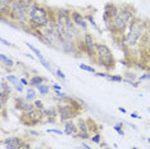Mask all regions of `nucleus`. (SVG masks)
<instances>
[{
	"instance_id": "obj_1",
	"label": "nucleus",
	"mask_w": 150,
	"mask_h": 149,
	"mask_svg": "<svg viewBox=\"0 0 150 149\" xmlns=\"http://www.w3.org/2000/svg\"><path fill=\"white\" fill-rule=\"evenodd\" d=\"M136 18V11L132 5L125 4L119 5V12L118 14L112 18L107 25L108 31L114 36V39H119L126 33L128 30V26L131 25V22Z\"/></svg>"
},
{
	"instance_id": "obj_2",
	"label": "nucleus",
	"mask_w": 150,
	"mask_h": 149,
	"mask_svg": "<svg viewBox=\"0 0 150 149\" xmlns=\"http://www.w3.org/2000/svg\"><path fill=\"white\" fill-rule=\"evenodd\" d=\"M58 114H59L60 122H66L69 120H74L82 113V106L78 101V99L72 96H67L63 101H59L57 104Z\"/></svg>"
},
{
	"instance_id": "obj_3",
	"label": "nucleus",
	"mask_w": 150,
	"mask_h": 149,
	"mask_svg": "<svg viewBox=\"0 0 150 149\" xmlns=\"http://www.w3.org/2000/svg\"><path fill=\"white\" fill-rule=\"evenodd\" d=\"M52 14L53 8H49V6L39 3L33 8V11L30 13V31L46 28L52 21Z\"/></svg>"
},
{
	"instance_id": "obj_4",
	"label": "nucleus",
	"mask_w": 150,
	"mask_h": 149,
	"mask_svg": "<svg viewBox=\"0 0 150 149\" xmlns=\"http://www.w3.org/2000/svg\"><path fill=\"white\" fill-rule=\"evenodd\" d=\"M96 64L103 67L105 71H112L115 67V59L110 48L103 43L96 44Z\"/></svg>"
},
{
	"instance_id": "obj_5",
	"label": "nucleus",
	"mask_w": 150,
	"mask_h": 149,
	"mask_svg": "<svg viewBox=\"0 0 150 149\" xmlns=\"http://www.w3.org/2000/svg\"><path fill=\"white\" fill-rule=\"evenodd\" d=\"M19 122H21L23 126H36L39 123H44L45 122V114H44V111H40L37 108H33V109L28 111V112H23L19 116Z\"/></svg>"
},
{
	"instance_id": "obj_6",
	"label": "nucleus",
	"mask_w": 150,
	"mask_h": 149,
	"mask_svg": "<svg viewBox=\"0 0 150 149\" xmlns=\"http://www.w3.org/2000/svg\"><path fill=\"white\" fill-rule=\"evenodd\" d=\"M83 37V43H85V48H86V54L93 62H96V44L98 41H95L94 36L91 32H83L82 33Z\"/></svg>"
},
{
	"instance_id": "obj_7",
	"label": "nucleus",
	"mask_w": 150,
	"mask_h": 149,
	"mask_svg": "<svg viewBox=\"0 0 150 149\" xmlns=\"http://www.w3.org/2000/svg\"><path fill=\"white\" fill-rule=\"evenodd\" d=\"M63 33H64V39L68 40V41L76 43L80 37H82V35H81V30L72 22V19L63 27Z\"/></svg>"
},
{
	"instance_id": "obj_8",
	"label": "nucleus",
	"mask_w": 150,
	"mask_h": 149,
	"mask_svg": "<svg viewBox=\"0 0 150 149\" xmlns=\"http://www.w3.org/2000/svg\"><path fill=\"white\" fill-rule=\"evenodd\" d=\"M71 13L72 11L67 8H54V19H55L57 25L63 27L71 21Z\"/></svg>"
},
{
	"instance_id": "obj_9",
	"label": "nucleus",
	"mask_w": 150,
	"mask_h": 149,
	"mask_svg": "<svg viewBox=\"0 0 150 149\" xmlns=\"http://www.w3.org/2000/svg\"><path fill=\"white\" fill-rule=\"evenodd\" d=\"M12 94H13V90H12L11 85H9V82L5 80V77H1V82H0V101H1L3 111H4V108H5L6 101L11 99Z\"/></svg>"
},
{
	"instance_id": "obj_10",
	"label": "nucleus",
	"mask_w": 150,
	"mask_h": 149,
	"mask_svg": "<svg viewBox=\"0 0 150 149\" xmlns=\"http://www.w3.org/2000/svg\"><path fill=\"white\" fill-rule=\"evenodd\" d=\"M71 19H72V22L81 31H83V32L88 31V22L86 21L85 14H82L80 11H72V13H71Z\"/></svg>"
},
{
	"instance_id": "obj_11",
	"label": "nucleus",
	"mask_w": 150,
	"mask_h": 149,
	"mask_svg": "<svg viewBox=\"0 0 150 149\" xmlns=\"http://www.w3.org/2000/svg\"><path fill=\"white\" fill-rule=\"evenodd\" d=\"M119 12V5L114 4V3H107L104 5V11H103V21L104 23H107L110 21L112 18H114Z\"/></svg>"
},
{
	"instance_id": "obj_12",
	"label": "nucleus",
	"mask_w": 150,
	"mask_h": 149,
	"mask_svg": "<svg viewBox=\"0 0 150 149\" xmlns=\"http://www.w3.org/2000/svg\"><path fill=\"white\" fill-rule=\"evenodd\" d=\"M59 49L62 50L63 53L69 54V55H74V57H80V50H78L77 45L74 41H68V40H62L59 43Z\"/></svg>"
},
{
	"instance_id": "obj_13",
	"label": "nucleus",
	"mask_w": 150,
	"mask_h": 149,
	"mask_svg": "<svg viewBox=\"0 0 150 149\" xmlns=\"http://www.w3.org/2000/svg\"><path fill=\"white\" fill-rule=\"evenodd\" d=\"M14 108L17 111L21 112V113H23V112H28L33 109L35 106H33V103H30L23 96H14Z\"/></svg>"
},
{
	"instance_id": "obj_14",
	"label": "nucleus",
	"mask_w": 150,
	"mask_h": 149,
	"mask_svg": "<svg viewBox=\"0 0 150 149\" xmlns=\"http://www.w3.org/2000/svg\"><path fill=\"white\" fill-rule=\"evenodd\" d=\"M22 136H6L5 139L1 140V144L5 147V149H18L23 143Z\"/></svg>"
},
{
	"instance_id": "obj_15",
	"label": "nucleus",
	"mask_w": 150,
	"mask_h": 149,
	"mask_svg": "<svg viewBox=\"0 0 150 149\" xmlns=\"http://www.w3.org/2000/svg\"><path fill=\"white\" fill-rule=\"evenodd\" d=\"M44 114H45V122L57 123V121L59 120V114H58L57 106H53V107H50V108H45V111H44Z\"/></svg>"
},
{
	"instance_id": "obj_16",
	"label": "nucleus",
	"mask_w": 150,
	"mask_h": 149,
	"mask_svg": "<svg viewBox=\"0 0 150 149\" xmlns=\"http://www.w3.org/2000/svg\"><path fill=\"white\" fill-rule=\"evenodd\" d=\"M64 125V134L68 135V136H73V138H77V134H78V127H77V123L74 122L73 120H69V121H66L63 122Z\"/></svg>"
},
{
	"instance_id": "obj_17",
	"label": "nucleus",
	"mask_w": 150,
	"mask_h": 149,
	"mask_svg": "<svg viewBox=\"0 0 150 149\" xmlns=\"http://www.w3.org/2000/svg\"><path fill=\"white\" fill-rule=\"evenodd\" d=\"M30 33H31L32 36H35L37 40H40V41H41L44 45H46V46H50V48H53V49H55L54 48V45L52 43H50V40L47 39V37L45 36V33L42 32V30H31V31H30Z\"/></svg>"
},
{
	"instance_id": "obj_18",
	"label": "nucleus",
	"mask_w": 150,
	"mask_h": 149,
	"mask_svg": "<svg viewBox=\"0 0 150 149\" xmlns=\"http://www.w3.org/2000/svg\"><path fill=\"white\" fill-rule=\"evenodd\" d=\"M13 1L14 0H0V14L1 17H9Z\"/></svg>"
},
{
	"instance_id": "obj_19",
	"label": "nucleus",
	"mask_w": 150,
	"mask_h": 149,
	"mask_svg": "<svg viewBox=\"0 0 150 149\" xmlns=\"http://www.w3.org/2000/svg\"><path fill=\"white\" fill-rule=\"evenodd\" d=\"M141 46H142V53H148V54H150V25H149L148 31H146V32H145V35L142 36Z\"/></svg>"
},
{
	"instance_id": "obj_20",
	"label": "nucleus",
	"mask_w": 150,
	"mask_h": 149,
	"mask_svg": "<svg viewBox=\"0 0 150 149\" xmlns=\"http://www.w3.org/2000/svg\"><path fill=\"white\" fill-rule=\"evenodd\" d=\"M87 121V127H88V133L91 135L96 134V133H100V130L103 128V126H100V125H98L95 122L94 118H86Z\"/></svg>"
},
{
	"instance_id": "obj_21",
	"label": "nucleus",
	"mask_w": 150,
	"mask_h": 149,
	"mask_svg": "<svg viewBox=\"0 0 150 149\" xmlns=\"http://www.w3.org/2000/svg\"><path fill=\"white\" fill-rule=\"evenodd\" d=\"M30 86L31 87H37L39 85H42V84L46 82V79L42 77L41 74H33V76L30 77Z\"/></svg>"
},
{
	"instance_id": "obj_22",
	"label": "nucleus",
	"mask_w": 150,
	"mask_h": 149,
	"mask_svg": "<svg viewBox=\"0 0 150 149\" xmlns=\"http://www.w3.org/2000/svg\"><path fill=\"white\" fill-rule=\"evenodd\" d=\"M21 1L23 4V8L26 9L27 13H28V16H30V13L33 11V8L39 4V1H37V0H21Z\"/></svg>"
},
{
	"instance_id": "obj_23",
	"label": "nucleus",
	"mask_w": 150,
	"mask_h": 149,
	"mask_svg": "<svg viewBox=\"0 0 150 149\" xmlns=\"http://www.w3.org/2000/svg\"><path fill=\"white\" fill-rule=\"evenodd\" d=\"M0 62H1L3 67H6V68H13L17 63H14V60L9 57H6L5 54H0Z\"/></svg>"
},
{
	"instance_id": "obj_24",
	"label": "nucleus",
	"mask_w": 150,
	"mask_h": 149,
	"mask_svg": "<svg viewBox=\"0 0 150 149\" xmlns=\"http://www.w3.org/2000/svg\"><path fill=\"white\" fill-rule=\"evenodd\" d=\"M77 127H78V133H87L88 131V127H87V121L86 118H77Z\"/></svg>"
},
{
	"instance_id": "obj_25",
	"label": "nucleus",
	"mask_w": 150,
	"mask_h": 149,
	"mask_svg": "<svg viewBox=\"0 0 150 149\" xmlns=\"http://www.w3.org/2000/svg\"><path fill=\"white\" fill-rule=\"evenodd\" d=\"M25 98L30 101V103H33V101L37 99V91L35 90V87L30 86L28 89H27V91H26V96Z\"/></svg>"
},
{
	"instance_id": "obj_26",
	"label": "nucleus",
	"mask_w": 150,
	"mask_h": 149,
	"mask_svg": "<svg viewBox=\"0 0 150 149\" xmlns=\"http://www.w3.org/2000/svg\"><path fill=\"white\" fill-rule=\"evenodd\" d=\"M36 58L40 60V64H42V67L45 70H47L49 71V72H53V68H52V64H50L49 62H47V60L44 58V55L42 54H39V55H36Z\"/></svg>"
},
{
	"instance_id": "obj_27",
	"label": "nucleus",
	"mask_w": 150,
	"mask_h": 149,
	"mask_svg": "<svg viewBox=\"0 0 150 149\" xmlns=\"http://www.w3.org/2000/svg\"><path fill=\"white\" fill-rule=\"evenodd\" d=\"M85 17H86V21L88 22V25H91L94 27L95 30H96L98 32H101V30H100V27L98 26V23H96V21L94 19V16L91 14V13H87V14H85Z\"/></svg>"
},
{
	"instance_id": "obj_28",
	"label": "nucleus",
	"mask_w": 150,
	"mask_h": 149,
	"mask_svg": "<svg viewBox=\"0 0 150 149\" xmlns=\"http://www.w3.org/2000/svg\"><path fill=\"white\" fill-rule=\"evenodd\" d=\"M36 90H37V93H39L41 96H46L47 94L50 93V86L46 85V84H42V85H39V86H37Z\"/></svg>"
},
{
	"instance_id": "obj_29",
	"label": "nucleus",
	"mask_w": 150,
	"mask_h": 149,
	"mask_svg": "<svg viewBox=\"0 0 150 149\" xmlns=\"http://www.w3.org/2000/svg\"><path fill=\"white\" fill-rule=\"evenodd\" d=\"M105 80L109 81V82H117V84L123 82V81H125V79L121 76V74H108Z\"/></svg>"
},
{
	"instance_id": "obj_30",
	"label": "nucleus",
	"mask_w": 150,
	"mask_h": 149,
	"mask_svg": "<svg viewBox=\"0 0 150 149\" xmlns=\"http://www.w3.org/2000/svg\"><path fill=\"white\" fill-rule=\"evenodd\" d=\"M5 80L8 81V82L11 84V85H13V86L17 85V84H19V82H21V80H19L17 76H14V74H6Z\"/></svg>"
},
{
	"instance_id": "obj_31",
	"label": "nucleus",
	"mask_w": 150,
	"mask_h": 149,
	"mask_svg": "<svg viewBox=\"0 0 150 149\" xmlns=\"http://www.w3.org/2000/svg\"><path fill=\"white\" fill-rule=\"evenodd\" d=\"M78 67H80V70L82 71H86V72H90V73H96V70L94 68L93 66H87V64H78Z\"/></svg>"
},
{
	"instance_id": "obj_32",
	"label": "nucleus",
	"mask_w": 150,
	"mask_h": 149,
	"mask_svg": "<svg viewBox=\"0 0 150 149\" xmlns=\"http://www.w3.org/2000/svg\"><path fill=\"white\" fill-rule=\"evenodd\" d=\"M114 131L117 133L119 136H125V131H123V123H117L113 126Z\"/></svg>"
},
{
	"instance_id": "obj_33",
	"label": "nucleus",
	"mask_w": 150,
	"mask_h": 149,
	"mask_svg": "<svg viewBox=\"0 0 150 149\" xmlns=\"http://www.w3.org/2000/svg\"><path fill=\"white\" fill-rule=\"evenodd\" d=\"M91 136H93V135H91L90 133H78L77 134V138H80L81 140H91Z\"/></svg>"
},
{
	"instance_id": "obj_34",
	"label": "nucleus",
	"mask_w": 150,
	"mask_h": 149,
	"mask_svg": "<svg viewBox=\"0 0 150 149\" xmlns=\"http://www.w3.org/2000/svg\"><path fill=\"white\" fill-rule=\"evenodd\" d=\"M91 141H93L94 144H100L101 141V134L100 133H96V134H94L93 136H91Z\"/></svg>"
},
{
	"instance_id": "obj_35",
	"label": "nucleus",
	"mask_w": 150,
	"mask_h": 149,
	"mask_svg": "<svg viewBox=\"0 0 150 149\" xmlns=\"http://www.w3.org/2000/svg\"><path fill=\"white\" fill-rule=\"evenodd\" d=\"M33 106H35V108H37V109H40V111H45V106H44L42 100H40V99H36L35 101H33Z\"/></svg>"
},
{
	"instance_id": "obj_36",
	"label": "nucleus",
	"mask_w": 150,
	"mask_h": 149,
	"mask_svg": "<svg viewBox=\"0 0 150 149\" xmlns=\"http://www.w3.org/2000/svg\"><path fill=\"white\" fill-rule=\"evenodd\" d=\"M25 45L27 46V48H28L30 50H31V52L33 53V54H36V55H39V54H41V52H40V50L39 49H37V48H35V46H33V45H31V44H30V43H25Z\"/></svg>"
},
{
	"instance_id": "obj_37",
	"label": "nucleus",
	"mask_w": 150,
	"mask_h": 149,
	"mask_svg": "<svg viewBox=\"0 0 150 149\" xmlns=\"http://www.w3.org/2000/svg\"><path fill=\"white\" fill-rule=\"evenodd\" d=\"M18 149H33L32 148V143L28 140H23V143L21 144V147H19Z\"/></svg>"
},
{
	"instance_id": "obj_38",
	"label": "nucleus",
	"mask_w": 150,
	"mask_h": 149,
	"mask_svg": "<svg viewBox=\"0 0 150 149\" xmlns=\"http://www.w3.org/2000/svg\"><path fill=\"white\" fill-rule=\"evenodd\" d=\"M55 76L58 77V79L63 80V81L67 79V76H66V74H64V72H63L62 70H59V68H57V70H55Z\"/></svg>"
},
{
	"instance_id": "obj_39",
	"label": "nucleus",
	"mask_w": 150,
	"mask_h": 149,
	"mask_svg": "<svg viewBox=\"0 0 150 149\" xmlns=\"http://www.w3.org/2000/svg\"><path fill=\"white\" fill-rule=\"evenodd\" d=\"M47 134H57V135H63L64 131L63 130H59V128H47L46 130Z\"/></svg>"
},
{
	"instance_id": "obj_40",
	"label": "nucleus",
	"mask_w": 150,
	"mask_h": 149,
	"mask_svg": "<svg viewBox=\"0 0 150 149\" xmlns=\"http://www.w3.org/2000/svg\"><path fill=\"white\" fill-rule=\"evenodd\" d=\"M13 87H14V89H16L17 91H18V93H19V94H22V93H23V90H25V85H23V84H22V82L17 84V85H14V86H13Z\"/></svg>"
},
{
	"instance_id": "obj_41",
	"label": "nucleus",
	"mask_w": 150,
	"mask_h": 149,
	"mask_svg": "<svg viewBox=\"0 0 150 149\" xmlns=\"http://www.w3.org/2000/svg\"><path fill=\"white\" fill-rule=\"evenodd\" d=\"M123 82H127V84H129V85L134 86V87H137L139 86V82H136V81H134V80H129V79H125Z\"/></svg>"
},
{
	"instance_id": "obj_42",
	"label": "nucleus",
	"mask_w": 150,
	"mask_h": 149,
	"mask_svg": "<svg viewBox=\"0 0 150 149\" xmlns=\"http://www.w3.org/2000/svg\"><path fill=\"white\" fill-rule=\"evenodd\" d=\"M28 134L31 135V136H33V138H39V136H40V133H39V131H36V130H32V128H30Z\"/></svg>"
},
{
	"instance_id": "obj_43",
	"label": "nucleus",
	"mask_w": 150,
	"mask_h": 149,
	"mask_svg": "<svg viewBox=\"0 0 150 149\" xmlns=\"http://www.w3.org/2000/svg\"><path fill=\"white\" fill-rule=\"evenodd\" d=\"M144 80H150V73H145V74H141L139 77V81H144Z\"/></svg>"
},
{
	"instance_id": "obj_44",
	"label": "nucleus",
	"mask_w": 150,
	"mask_h": 149,
	"mask_svg": "<svg viewBox=\"0 0 150 149\" xmlns=\"http://www.w3.org/2000/svg\"><path fill=\"white\" fill-rule=\"evenodd\" d=\"M108 74L109 73H107V72H96V73H95V76H96V77H104V79H107Z\"/></svg>"
},
{
	"instance_id": "obj_45",
	"label": "nucleus",
	"mask_w": 150,
	"mask_h": 149,
	"mask_svg": "<svg viewBox=\"0 0 150 149\" xmlns=\"http://www.w3.org/2000/svg\"><path fill=\"white\" fill-rule=\"evenodd\" d=\"M0 41H1V44L3 45H5V46H13V44L11 41H8V40H5V39H1Z\"/></svg>"
},
{
	"instance_id": "obj_46",
	"label": "nucleus",
	"mask_w": 150,
	"mask_h": 149,
	"mask_svg": "<svg viewBox=\"0 0 150 149\" xmlns=\"http://www.w3.org/2000/svg\"><path fill=\"white\" fill-rule=\"evenodd\" d=\"M19 80H21V82H22L25 86H26V85H28V86H30V81H28V80H26L25 77H21V79H19Z\"/></svg>"
},
{
	"instance_id": "obj_47",
	"label": "nucleus",
	"mask_w": 150,
	"mask_h": 149,
	"mask_svg": "<svg viewBox=\"0 0 150 149\" xmlns=\"http://www.w3.org/2000/svg\"><path fill=\"white\" fill-rule=\"evenodd\" d=\"M81 147H82L83 149H94V148H91L90 145H87L86 143H85V141H82V143H81Z\"/></svg>"
},
{
	"instance_id": "obj_48",
	"label": "nucleus",
	"mask_w": 150,
	"mask_h": 149,
	"mask_svg": "<svg viewBox=\"0 0 150 149\" xmlns=\"http://www.w3.org/2000/svg\"><path fill=\"white\" fill-rule=\"evenodd\" d=\"M53 90H62V85H58V84H54V85H53Z\"/></svg>"
},
{
	"instance_id": "obj_49",
	"label": "nucleus",
	"mask_w": 150,
	"mask_h": 149,
	"mask_svg": "<svg viewBox=\"0 0 150 149\" xmlns=\"http://www.w3.org/2000/svg\"><path fill=\"white\" fill-rule=\"evenodd\" d=\"M131 117H132V118H137V120H140V118H141L137 113H136V112H132V113H131Z\"/></svg>"
},
{
	"instance_id": "obj_50",
	"label": "nucleus",
	"mask_w": 150,
	"mask_h": 149,
	"mask_svg": "<svg viewBox=\"0 0 150 149\" xmlns=\"http://www.w3.org/2000/svg\"><path fill=\"white\" fill-rule=\"evenodd\" d=\"M99 145H100V147H101V148H109V147H108V144H107V143H105V141H101V143H100V144H99Z\"/></svg>"
},
{
	"instance_id": "obj_51",
	"label": "nucleus",
	"mask_w": 150,
	"mask_h": 149,
	"mask_svg": "<svg viewBox=\"0 0 150 149\" xmlns=\"http://www.w3.org/2000/svg\"><path fill=\"white\" fill-rule=\"evenodd\" d=\"M33 149H46V148L44 147V145H36V147L33 148Z\"/></svg>"
},
{
	"instance_id": "obj_52",
	"label": "nucleus",
	"mask_w": 150,
	"mask_h": 149,
	"mask_svg": "<svg viewBox=\"0 0 150 149\" xmlns=\"http://www.w3.org/2000/svg\"><path fill=\"white\" fill-rule=\"evenodd\" d=\"M118 111L122 112V113H126V109H125V108H122V107H118Z\"/></svg>"
},
{
	"instance_id": "obj_53",
	"label": "nucleus",
	"mask_w": 150,
	"mask_h": 149,
	"mask_svg": "<svg viewBox=\"0 0 150 149\" xmlns=\"http://www.w3.org/2000/svg\"><path fill=\"white\" fill-rule=\"evenodd\" d=\"M25 55L27 57V58H30V59H33V55H31V54H25Z\"/></svg>"
},
{
	"instance_id": "obj_54",
	"label": "nucleus",
	"mask_w": 150,
	"mask_h": 149,
	"mask_svg": "<svg viewBox=\"0 0 150 149\" xmlns=\"http://www.w3.org/2000/svg\"><path fill=\"white\" fill-rule=\"evenodd\" d=\"M148 143L150 144V138H148Z\"/></svg>"
},
{
	"instance_id": "obj_55",
	"label": "nucleus",
	"mask_w": 150,
	"mask_h": 149,
	"mask_svg": "<svg viewBox=\"0 0 150 149\" xmlns=\"http://www.w3.org/2000/svg\"><path fill=\"white\" fill-rule=\"evenodd\" d=\"M132 149H137V148H136V147H132Z\"/></svg>"
},
{
	"instance_id": "obj_56",
	"label": "nucleus",
	"mask_w": 150,
	"mask_h": 149,
	"mask_svg": "<svg viewBox=\"0 0 150 149\" xmlns=\"http://www.w3.org/2000/svg\"><path fill=\"white\" fill-rule=\"evenodd\" d=\"M101 149H109V148H101Z\"/></svg>"
}]
</instances>
